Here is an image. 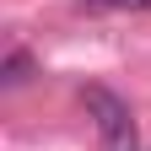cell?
<instances>
[{
	"instance_id": "7a4b0ae2",
	"label": "cell",
	"mask_w": 151,
	"mask_h": 151,
	"mask_svg": "<svg viewBox=\"0 0 151 151\" xmlns=\"http://www.w3.org/2000/svg\"><path fill=\"white\" fill-rule=\"evenodd\" d=\"M86 11H151V0H81Z\"/></svg>"
},
{
	"instance_id": "3957f363",
	"label": "cell",
	"mask_w": 151,
	"mask_h": 151,
	"mask_svg": "<svg viewBox=\"0 0 151 151\" xmlns=\"http://www.w3.org/2000/svg\"><path fill=\"white\" fill-rule=\"evenodd\" d=\"M27 76V54H11V65H6V81H22Z\"/></svg>"
},
{
	"instance_id": "6da1fadb",
	"label": "cell",
	"mask_w": 151,
	"mask_h": 151,
	"mask_svg": "<svg viewBox=\"0 0 151 151\" xmlns=\"http://www.w3.org/2000/svg\"><path fill=\"white\" fill-rule=\"evenodd\" d=\"M86 108H92V119H97L103 151H140V140H135V119H129V108L113 97L108 86H86Z\"/></svg>"
}]
</instances>
